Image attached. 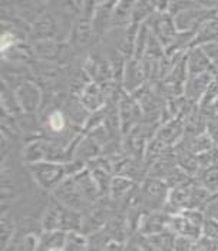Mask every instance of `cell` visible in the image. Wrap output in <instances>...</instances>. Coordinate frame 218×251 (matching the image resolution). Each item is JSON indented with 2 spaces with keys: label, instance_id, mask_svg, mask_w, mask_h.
I'll return each mask as SVG.
<instances>
[{
  "label": "cell",
  "instance_id": "cell-7",
  "mask_svg": "<svg viewBox=\"0 0 218 251\" xmlns=\"http://www.w3.org/2000/svg\"><path fill=\"white\" fill-rule=\"evenodd\" d=\"M142 198L144 202L151 208H159L168 204V185L158 178H148L142 187Z\"/></svg>",
  "mask_w": 218,
  "mask_h": 251
},
{
  "label": "cell",
  "instance_id": "cell-26",
  "mask_svg": "<svg viewBox=\"0 0 218 251\" xmlns=\"http://www.w3.org/2000/svg\"><path fill=\"white\" fill-rule=\"evenodd\" d=\"M48 251H65V250H63V247H53V249H49Z\"/></svg>",
  "mask_w": 218,
  "mask_h": 251
},
{
  "label": "cell",
  "instance_id": "cell-14",
  "mask_svg": "<svg viewBox=\"0 0 218 251\" xmlns=\"http://www.w3.org/2000/svg\"><path fill=\"white\" fill-rule=\"evenodd\" d=\"M170 227L181 235L182 238H190V240H198L202 235L201 227L197 224H194L193 221H190L185 215L181 213L175 214L171 220H170Z\"/></svg>",
  "mask_w": 218,
  "mask_h": 251
},
{
  "label": "cell",
  "instance_id": "cell-17",
  "mask_svg": "<svg viewBox=\"0 0 218 251\" xmlns=\"http://www.w3.org/2000/svg\"><path fill=\"white\" fill-rule=\"evenodd\" d=\"M62 45L56 40H38L33 46V53L42 59H58L62 53Z\"/></svg>",
  "mask_w": 218,
  "mask_h": 251
},
{
  "label": "cell",
  "instance_id": "cell-1",
  "mask_svg": "<svg viewBox=\"0 0 218 251\" xmlns=\"http://www.w3.org/2000/svg\"><path fill=\"white\" fill-rule=\"evenodd\" d=\"M32 176L43 190L53 191L60 184L72 176L68 162H55V161H40L29 165Z\"/></svg>",
  "mask_w": 218,
  "mask_h": 251
},
{
  "label": "cell",
  "instance_id": "cell-15",
  "mask_svg": "<svg viewBox=\"0 0 218 251\" xmlns=\"http://www.w3.org/2000/svg\"><path fill=\"white\" fill-rule=\"evenodd\" d=\"M137 1L138 0H118L115 7H114L111 27H121V26H125V25L129 26L131 25L132 10H134Z\"/></svg>",
  "mask_w": 218,
  "mask_h": 251
},
{
  "label": "cell",
  "instance_id": "cell-9",
  "mask_svg": "<svg viewBox=\"0 0 218 251\" xmlns=\"http://www.w3.org/2000/svg\"><path fill=\"white\" fill-rule=\"evenodd\" d=\"M218 40V10H214L202 20L194 30V38L190 45L191 48H201Z\"/></svg>",
  "mask_w": 218,
  "mask_h": 251
},
{
  "label": "cell",
  "instance_id": "cell-11",
  "mask_svg": "<svg viewBox=\"0 0 218 251\" xmlns=\"http://www.w3.org/2000/svg\"><path fill=\"white\" fill-rule=\"evenodd\" d=\"M59 19L55 15L43 13L33 22V26L30 29V35L36 42L38 40H52L59 33Z\"/></svg>",
  "mask_w": 218,
  "mask_h": 251
},
{
  "label": "cell",
  "instance_id": "cell-13",
  "mask_svg": "<svg viewBox=\"0 0 218 251\" xmlns=\"http://www.w3.org/2000/svg\"><path fill=\"white\" fill-rule=\"evenodd\" d=\"M79 100L85 109L91 112H97L100 111L102 105L105 103V92L97 82H89L88 85L83 86L79 95Z\"/></svg>",
  "mask_w": 218,
  "mask_h": 251
},
{
  "label": "cell",
  "instance_id": "cell-19",
  "mask_svg": "<svg viewBox=\"0 0 218 251\" xmlns=\"http://www.w3.org/2000/svg\"><path fill=\"white\" fill-rule=\"evenodd\" d=\"M199 174V185L205 188L211 195L218 194V165L202 168Z\"/></svg>",
  "mask_w": 218,
  "mask_h": 251
},
{
  "label": "cell",
  "instance_id": "cell-23",
  "mask_svg": "<svg viewBox=\"0 0 218 251\" xmlns=\"http://www.w3.org/2000/svg\"><path fill=\"white\" fill-rule=\"evenodd\" d=\"M201 231L202 235L210 240V241H216L218 240V220L214 217H210V215H205V220L202 223V227H201Z\"/></svg>",
  "mask_w": 218,
  "mask_h": 251
},
{
  "label": "cell",
  "instance_id": "cell-24",
  "mask_svg": "<svg viewBox=\"0 0 218 251\" xmlns=\"http://www.w3.org/2000/svg\"><path fill=\"white\" fill-rule=\"evenodd\" d=\"M205 132L213 139L214 145L218 148V115L217 114H207V129Z\"/></svg>",
  "mask_w": 218,
  "mask_h": 251
},
{
  "label": "cell",
  "instance_id": "cell-10",
  "mask_svg": "<svg viewBox=\"0 0 218 251\" xmlns=\"http://www.w3.org/2000/svg\"><path fill=\"white\" fill-rule=\"evenodd\" d=\"M214 10H218V9H207V7H201V6L185 9L174 16L175 26H177L178 32H194L199 23L208 15H211Z\"/></svg>",
  "mask_w": 218,
  "mask_h": 251
},
{
  "label": "cell",
  "instance_id": "cell-3",
  "mask_svg": "<svg viewBox=\"0 0 218 251\" xmlns=\"http://www.w3.org/2000/svg\"><path fill=\"white\" fill-rule=\"evenodd\" d=\"M53 194L60 204H63L72 210H76V211L80 210L82 207H85L86 204H89L83 193L80 191L75 176L66 178L56 190H53Z\"/></svg>",
  "mask_w": 218,
  "mask_h": 251
},
{
  "label": "cell",
  "instance_id": "cell-12",
  "mask_svg": "<svg viewBox=\"0 0 218 251\" xmlns=\"http://www.w3.org/2000/svg\"><path fill=\"white\" fill-rule=\"evenodd\" d=\"M187 66L188 75H198L216 71L211 59L208 58L202 48H191L187 50Z\"/></svg>",
  "mask_w": 218,
  "mask_h": 251
},
{
  "label": "cell",
  "instance_id": "cell-2",
  "mask_svg": "<svg viewBox=\"0 0 218 251\" xmlns=\"http://www.w3.org/2000/svg\"><path fill=\"white\" fill-rule=\"evenodd\" d=\"M146 23L149 25L151 32L162 43L165 50L172 45V42L178 36L179 32L178 29H177V26H175L174 16L171 13H168V12H159V10H157L149 19L146 20Z\"/></svg>",
  "mask_w": 218,
  "mask_h": 251
},
{
  "label": "cell",
  "instance_id": "cell-4",
  "mask_svg": "<svg viewBox=\"0 0 218 251\" xmlns=\"http://www.w3.org/2000/svg\"><path fill=\"white\" fill-rule=\"evenodd\" d=\"M145 80H146V72H145L142 60L135 58L126 59L123 63V71H122L123 91L134 95L144 86Z\"/></svg>",
  "mask_w": 218,
  "mask_h": 251
},
{
  "label": "cell",
  "instance_id": "cell-22",
  "mask_svg": "<svg viewBox=\"0 0 218 251\" xmlns=\"http://www.w3.org/2000/svg\"><path fill=\"white\" fill-rule=\"evenodd\" d=\"M132 181L128 179L126 176H117L112 179L111 182V188L109 193L112 194L114 197H122L125 193H128L132 188Z\"/></svg>",
  "mask_w": 218,
  "mask_h": 251
},
{
  "label": "cell",
  "instance_id": "cell-18",
  "mask_svg": "<svg viewBox=\"0 0 218 251\" xmlns=\"http://www.w3.org/2000/svg\"><path fill=\"white\" fill-rule=\"evenodd\" d=\"M48 156V142L45 141H32L23 151V158L24 161L32 165L40 161H46Z\"/></svg>",
  "mask_w": 218,
  "mask_h": 251
},
{
  "label": "cell",
  "instance_id": "cell-21",
  "mask_svg": "<svg viewBox=\"0 0 218 251\" xmlns=\"http://www.w3.org/2000/svg\"><path fill=\"white\" fill-rule=\"evenodd\" d=\"M48 128L52 134H60L66 129V116L59 109H53L48 115Z\"/></svg>",
  "mask_w": 218,
  "mask_h": 251
},
{
  "label": "cell",
  "instance_id": "cell-6",
  "mask_svg": "<svg viewBox=\"0 0 218 251\" xmlns=\"http://www.w3.org/2000/svg\"><path fill=\"white\" fill-rule=\"evenodd\" d=\"M141 118V106H139L137 98L131 94L122 91L119 98V126H122V132L126 134L131 131V128L137 124Z\"/></svg>",
  "mask_w": 218,
  "mask_h": 251
},
{
  "label": "cell",
  "instance_id": "cell-25",
  "mask_svg": "<svg viewBox=\"0 0 218 251\" xmlns=\"http://www.w3.org/2000/svg\"><path fill=\"white\" fill-rule=\"evenodd\" d=\"M210 112H213V114H217L218 115V99L214 102V105L211 106V109L208 111V112H205V114H210Z\"/></svg>",
  "mask_w": 218,
  "mask_h": 251
},
{
  "label": "cell",
  "instance_id": "cell-20",
  "mask_svg": "<svg viewBox=\"0 0 218 251\" xmlns=\"http://www.w3.org/2000/svg\"><path fill=\"white\" fill-rule=\"evenodd\" d=\"M216 148L213 139L210 138V135L207 132L201 134V135L194 136L190 139V144H188V150L195 155H201L204 152H208L210 150Z\"/></svg>",
  "mask_w": 218,
  "mask_h": 251
},
{
  "label": "cell",
  "instance_id": "cell-5",
  "mask_svg": "<svg viewBox=\"0 0 218 251\" xmlns=\"http://www.w3.org/2000/svg\"><path fill=\"white\" fill-rule=\"evenodd\" d=\"M15 97L19 103V108L24 114H33L39 109L42 103V94L39 86L33 82L23 80L15 91Z\"/></svg>",
  "mask_w": 218,
  "mask_h": 251
},
{
  "label": "cell",
  "instance_id": "cell-8",
  "mask_svg": "<svg viewBox=\"0 0 218 251\" xmlns=\"http://www.w3.org/2000/svg\"><path fill=\"white\" fill-rule=\"evenodd\" d=\"M217 75V71L198 74V75H188L187 83H185V91H184L187 102H190L193 105H198L199 100L202 99L205 91H207V88L210 86L211 80Z\"/></svg>",
  "mask_w": 218,
  "mask_h": 251
},
{
  "label": "cell",
  "instance_id": "cell-16",
  "mask_svg": "<svg viewBox=\"0 0 218 251\" xmlns=\"http://www.w3.org/2000/svg\"><path fill=\"white\" fill-rule=\"evenodd\" d=\"M157 3L155 0H138L135 3V7L132 10L131 25H141L149 19L157 12Z\"/></svg>",
  "mask_w": 218,
  "mask_h": 251
},
{
  "label": "cell",
  "instance_id": "cell-27",
  "mask_svg": "<svg viewBox=\"0 0 218 251\" xmlns=\"http://www.w3.org/2000/svg\"><path fill=\"white\" fill-rule=\"evenodd\" d=\"M36 1H39V3H48V1H50V0H36Z\"/></svg>",
  "mask_w": 218,
  "mask_h": 251
}]
</instances>
